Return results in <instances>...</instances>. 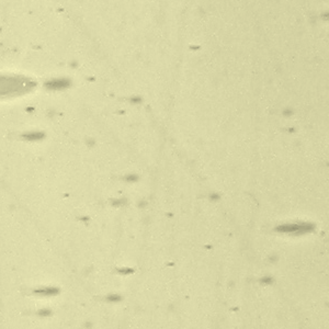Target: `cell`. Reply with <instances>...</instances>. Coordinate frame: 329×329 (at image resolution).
Returning <instances> with one entry per match:
<instances>
[{
    "instance_id": "1",
    "label": "cell",
    "mask_w": 329,
    "mask_h": 329,
    "mask_svg": "<svg viewBox=\"0 0 329 329\" xmlns=\"http://www.w3.org/2000/svg\"><path fill=\"white\" fill-rule=\"evenodd\" d=\"M37 294H41V295H53L57 293V290L56 289H42V290H37L36 291Z\"/></svg>"
},
{
    "instance_id": "2",
    "label": "cell",
    "mask_w": 329,
    "mask_h": 329,
    "mask_svg": "<svg viewBox=\"0 0 329 329\" xmlns=\"http://www.w3.org/2000/svg\"><path fill=\"white\" fill-rule=\"evenodd\" d=\"M43 137V134H41V133H33V134H28V135H24V138L25 139H29V141H37V139H39V138H42Z\"/></svg>"
}]
</instances>
